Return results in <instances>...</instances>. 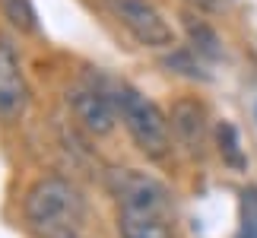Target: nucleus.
<instances>
[{"instance_id": "20e7f679", "label": "nucleus", "mask_w": 257, "mask_h": 238, "mask_svg": "<svg viewBox=\"0 0 257 238\" xmlns=\"http://www.w3.org/2000/svg\"><path fill=\"white\" fill-rule=\"evenodd\" d=\"M108 4H111L114 19L131 32V38L137 45L156 48V51H169L175 45L172 26L165 23V16L150 0H108Z\"/></svg>"}, {"instance_id": "0eeeda50", "label": "nucleus", "mask_w": 257, "mask_h": 238, "mask_svg": "<svg viewBox=\"0 0 257 238\" xmlns=\"http://www.w3.org/2000/svg\"><path fill=\"white\" fill-rule=\"evenodd\" d=\"M169 124H172V137L178 146L194 156L203 159L206 143H210V121H206V108L197 98H178L169 111Z\"/></svg>"}, {"instance_id": "ddd939ff", "label": "nucleus", "mask_w": 257, "mask_h": 238, "mask_svg": "<svg viewBox=\"0 0 257 238\" xmlns=\"http://www.w3.org/2000/svg\"><path fill=\"white\" fill-rule=\"evenodd\" d=\"M238 238H257V187H244V191H241Z\"/></svg>"}, {"instance_id": "f8f14e48", "label": "nucleus", "mask_w": 257, "mask_h": 238, "mask_svg": "<svg viewBox=\"0 0 257 238\" xmlns=\"http://www.w3.org/2000/svg\"><path fill=\"white\" fill-rule=\"evenodd\" d=\"M162 64L169 67L172 73H181V76H191V79H206L200 54H197L194 48H169V54L162 57Z\"/></svg>"}, {"instance_id": "1a4fd4ad", "label": "nucleus", "mask_w": 257, "mask_h": 238, "mask_svg": "<svg viewBox=\"0 0 257 238\" xmlns=\"http://www.w3.org/2000/svg\"><path fill=\"white\" fill-rule=\"evenodd\" d=\"M184 32L187 38H191V48L200 57H206V61H216V57H222V42L219 35H216V29L210 23H203V19H197L191 13H184Z\"/></svg>"}, {"instance_id": "9d476101", "label": "nucleus", "mask_w": 257, "mask_h": 238, "mask_svg": "<svg viewBox=\"0 0 257 238\" xmlns=\"http://www.w3.org/2000/svg\"><path fill=\"white\" fill-rule=\"evenodd\" d=\"M216 150H219L222 162L229 168H235V172H244V168H248V159H244V150H241V140H238L235 124H229V121L216 124Z\"/></svg>"}, {"instance_id": "6e6552de", "label": "nucleus", "mask_w": 257, "mask_h": 238, "mask_svg": "<svg viewBox=\"0 0 257 238\" xmlns=\"http://www.w3.org/2000/svg\"><path fill=\"white\" fill-rule=\"evenodd\" d=\"M117 235L121 238H175L172 216L117 210Z\"/></svg>"}, {"instance_id": "423d86ee", "label": "nucleus", "mask_w": 257, "mask_h": 238, "mask_svg": "<svg viewBox=\"0 0 257 238\" xmlns=\"http://www.w3.org/2000/svg\"><path fill=\"white\" fill-rule=\"evenodd\" d=\"M32 92H29L26 73L19 67V57L13 51V45L7 38H0V121L13 124L26 114Z\"/></svg>"}, {"instance_id": "f03ea898", "label": "nucleus", "mask_w": 257, "mask_h": 238, "mask_svg": "<svg viewBox=\"0 0 257 238\" xmlns=\"http://www.w3.org/2000/svg\"><path fill=\"white\" fill-rule=\"evenodd\" d=\"M111 95H114V105H117V117L124 121L131 140L137 143V150L146 159H156V162L169 159V153H172L169 114L153 98H146L140 89H134L127 83L111 86Z\"/></svg>"}, {"instance_id": "7ed1b4c3", "label": "nucleus", "mask_w": 257, "mask_h": 238, "mask_svg": "<svg viewBox=\"0 0 257 238\" xmlns=\"http://www.w3.org/2000/svg\"><path fill=\"white\" fill-rule=\"evenodd\" d=\"M108 194L114 197L117 210L131 213H159L172 216V191L162 181H156L153 175L137 172V168H111L105 178Z\"/></svg>"}, {"instance_id": "4468645a", "label": "nucleus", "mask_w": 257, "mask_h": 238, "mask_svg": "<svg viewBox=\"0 0 257 238\" xmlns=\"http://www.w3.org/2000/svg\"><path fill=\"white\" fill-rule=\"evenodd\" d=\"M191 4L203 7V10H213V13H219V10H225V7H229V0H191Z\"/></svg>"}, {"instance_id": "39448f33", "label": "nucleus", "mask_w": 257, "mask_h": 238, "mask_svg": "<svg viewBox=\"0 0 257 238\" xmlns=\"http://www.w3.org/2000/svg\"><path fill=\"white\" fill-rule=\"evenodd\" d=\"M67 102H70L76 121H80L92 137H108V134L114 131V124H117V105H114L111 89L95 86V83L73 86L70 92H67Z\"/></svg>"}, {"instance_id": "9b49d317", "label": "nucleus", "mask_w": 257, "mask_h": 238, "mask_svg": "<svg viewBox=\"0 0 257 238\" xmlns=\"http://www.w3.org/2000/svg\"><path fill=\"white\" fill-rule=\"evenodd\" d=\"M0 13L10 19V26L16 32H26V35L38 32V16H35L32 0H0Z\"/></svg>"}, {"instance_id": "2eb2a0df", "label": "nucleus", "mask_w": 257, "mask_h": 238, "mask_svg": "<svg viewBox=\"0 0 257 238\" xmlns=\"http://www.w3.org/2000/svg\"><path fill=\"white\" fill-rule=\"evenodd\" d=\"M64 238H86L83 232H70V235H64Z\"/></svg>"}, {"instance_id": "dca6fc26", "label": "nucleus", "mask_w": 257, "mask_h": 238, "mask_svg": "<svg viewBox=\"0 0 257 238\" xmlns=\"http://www.w3.org/2000/svg\"><path fill=\"white\" fill-rule=\"evenodd\" d=\"M254 117H257V111H254Z\"/></svg>"}, {"instance_id": "f257e3e1", "label": "nucleus", "mask_w": 257, "mask_h": 238, "mask_svg": "<svg viewBox=\"0 0 257 238\" xmlns=\"http://www.w3.org/2000/svg\"><path fill=\"white\" fill-rule=\"evenodd\" d=\"M23 216H26V225L38 238H64L70 232H83L89 203L70 178L51 175L35 181L26 191Z\"/></svg>"}]
</instances>
